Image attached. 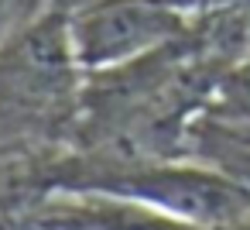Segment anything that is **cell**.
Masks as SVG:
<instances>
[{
    "label": "cell",
    "instance_id": "cell-1",
    "mask_svg": "<svg viewBox=\"0 0 250 230\" xmlns=\"http://www.w3.org/2000/svg\"><path fill=\"white\" fill-rule=\"evenodd\" d=\"M62 192H93L106 199H124L165 213L195 227H226L240 223L250 213V189L229 179L226 172L199 168V165H127L93 179H72Z\"/></svg>",
    "mask_w": 250,
    "mask_h": 230
},
{
    "label": "cell",
    "instance_id": "cell-2",
    "mask_svg": "<svg viewBox=\"0 0 250 230\" xmlns=\"http://www.w3.org/2000/svg\"><path fill=\"white\" fill-rule=\"evenodd\" d=\"M83 62L72 42V11H42L0 38V107L18 117H48L83 90Z\"/></svg>",
    "mask_w": 250,
    "mask_h": 230
},
{
    "label": "cell",
    "instance_id": "cell-3",
    "mask_svg": "<svg viewBox=\"0 0 250 230\" xmlns=\"http://www.w3.org/2000/svg\"><path fill=\"white\" fill-rule=\"evenodd\" d=\"M188 21L158 0H93L72 11V42L86 72H113L182 42Z\"/></svg>",
    "mask_w": 250,
    "mask_h": 230
},
{
    "label": "cell",
    "instance_id": "cell-4",
    "mask_svg": "<svg viewBox=\"0 0 250 230\" xmlns=\"http://www.w3.org/2000/svg\"><path fill=\"white\" fill-rule=\"evenodd\" d=\"M21 120H28V117H18V114H11V110H4V107H0V138H4V134H11Z\"/></svg>",
    "mask_w": 250,
    "mask_h": 230
}]
</instances>
